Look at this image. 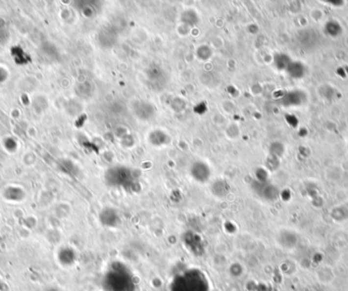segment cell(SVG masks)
<instances>
[{
  "mask_svg": "<svg viewBox=\"0 0 348 291\" xmlns=\"http://www.w3.org/2000/svg\"><path fill=\"white\" fill-rule=\"evenodd\" d=\"M193 174L194 177L197 178L198 180L203 181L205 179L209 178L210 175V170L208 165H206L203 162H198L193 166Z\"/></svg>",
  "mask_w": 348,
  "mask_h": 291,
  "instance_id": "6da1fadb",
  "label": "cell"
},
{
  "mask_svg": "<svg viewBox=\"0 0 348 291\" xmlns=\"http://www.w3.org/2000/svg\"><path fill=\"white\" fill-rule=\"evenodd\" d=\"M142 110H143V112L138 114V116L141 119H143V121H146L147 118L151 117L153 115V113H154V109L151 106V104H147V103H144V102H142V104H140V106L137 108V111H142Z\"/></svg>",
  "mask_w": 348,
  "mask_h": 291,
  "instance_id": "7a4b0ae2",
  "label": "cell"
},
{
  "mask_svg": "<svg viewBox=\"0 0 348 291\" xmlns=\"http://www.w3.org/2000/svg\"><path fill=\"white\" fill-rule=\"evenodd\" d=\"M181 20L183 21V23H185L187 24H190V21H192V24H197L198 21H199L197 13L194 10H186V11H184L182 13V16H181Z\"/></svg>",
  "mask_w": 348,
  "mask_h": 291,
  "instance_id": "3957f363",
  "label": "cell"
},
{
  "mask_svg": "<svg viewBox=\"0 0 348 291\" xmlns=\"http://www.w3.org/2000/svg\"><path fill=\"white\" fill-rule=\"evenodd\" d=\"M167 135L164 134V132L160 131V137H156L155 134H151L149 140H151V142L153 143V145L155 146H161V145H165L167 143Z\"/></svg>",
  "mask_w": 348,
  "mask_h": 291,
  "instance_id": "277c9868",
  "label": "cell"
},
{
  "mask_svg": "<svg viewBox=\"0 0 348 291\" xmlns=\"http://www.w3.org/2000/svg\"><path fill=\"white\" fill-rule=\"evenodd\" d=\"M197 55L198 57H199L200 59L206 60L211 56V50L209 49V47H207L206 45H203L202 47L198 48L197 50Z\"/></svg>",
  "mask_w": 348,
  "mask_h": 291,
  "instance_id": "5b68a950",
  "label": "cell"
}]
</instances>
